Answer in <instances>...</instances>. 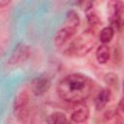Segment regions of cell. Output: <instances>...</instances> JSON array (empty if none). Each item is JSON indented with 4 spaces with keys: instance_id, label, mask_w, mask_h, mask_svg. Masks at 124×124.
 I'll list each match as a JSON object with an SVG mask.
<instances>
[{
    "instance_id": "obj_12",
    "label": "cell",
    "mask_w": 124,
    "mask_h": 124,
    "mask_svg": "<svg viewBox=\"0 0 124 124\" xmlns=\"http://www.w3.org/2000/svg\"><path fill=\"white\" fill-rule=\"evenodd\" d=\"M113 36H114V29L110 25L106 26L101 30L99 35V40L103 45H107L112 40Z\"/></svg>"
},
{
    "instance_id": "obj_16",
    "label": "cell",
    "mask_w": 124,
    "mask_h": 124,
    "mask_svg": "<svg viewBox=\"0 0 124 124\" xmlns=\"http://www.w3.org/2000/svg\"><path fill=\"white\" fill-rule=\"evenodd\" d=\"M79 5H80V7L82 8V10H84V11L88 12V10H89V9H91V7H92V2L83 1V2H80V3H79Z\"/></svg>"
},
{
    "instance_id": "obj_13",
    "label": "cell",
    "mask_w": 124,
    "mask_h": 124,
    "mask_svg": "<svg viewBox=\"0 0 124 124\" xmlns=\"http://www.w3.org/2000/svg\"><path fill=\"white\" fill-rule=\"evenodd\" d=\"M114 121L117 124H124V97L121 98L117 104L114 113Z\"/></svg>"
},
{
    "instance_id": "obj_11",
    "label": "cell",
    "mask_w": 124,
    "mask_h": 124,
    "mask_svg": "<svg viewBox=\"0 0 124 124\" xmlns=\"http://www.w3.org/2000/svg\"><path fill=\"white\" fill-rule=\"evenodd\" d=\"M47 124H67V116L61 111H54L46 118Z\"/></svg>"
},
{
    "instance_id": "obj_10",
    "label": "cell",
    "mask_w": 124,
    "mask_h": 124,
    "mask_svg": "<svg viewBox=\"0 0 124 124\" xmlns=\"http://www.w3.org/2000/svg\"><path fill=\"white\" fill-rule=\"evenodd\" d=\"M95 55H96V59L98 61L99 64H106L108 62L109 58H110V49H109V46L108 45H101L97 47L96 49V52H95Z\"/></svg>"
},
{
    "instance_id": "obj_7",
    "label": "cell",
    "mask_w": 124,
    "mask_h": 124,
    "mask_svg": "<svg viewBox=\"0 0 124 124\" xmlns=\"http://www.w3.org/2000/svg\"><path fill=\"white\" fill-rule=\"evenodd\" d=\"M51 86V78L47 75H41L31 81V91L36 96H43Z\"/></svg>"
},
{
    "instance_id": "obj_6",
    "label": "cell",
    "mask_w": 124,
    "mask_h": 124,
    "mask_svg": "<svg viewBox=\"0 0 124 124\" xmlns=\"http://www.w3.org/2000/svg\"><path fill=\"white\" fill-rule=\"evenodd\" d=\"M31 55V48L30 46L20 43L18 44L14 51L12 52L9 60H8V65L11 67H18L22 65Z\"/></svg>"
},
{
    "instance_id": "obj_3",
    "label": "cell",
    "mask_w": 124,
    "mask_h": 124,
    "mask_svg": "<svg viewBox=\"0 0 124 124\" xmlns=\"http://www.w3.org/2000/svg\"><path fill=\"white\" fill-rule=\"evenodd\" d=\"M95 44V32L92 29H87L70 43L65 49V53L70 56L81 57L86 55L93 48Z\"/></svg>"
},
{
    "instance_id": "obj_9",
    "label": "cell",
    "mask_w": 124,
    "mask_h": 124,
    "mask_svg": "<svg viewBox=\"0 0 124 124\" xmlns=\"http://www.w3.org/2000/svg\"><path fill=\"white\" fill-rule=\"evenodd\" d=\"M90 111L87 106H80L71 113V119L75 123H83L89 117Z\"/></svg>"
},
{
    "instance_id": "obj_17",
    "label": "cell",
    "mask_w": 124,
    "mask_h": 124,
    "mask_svg": "<svg viewBox=\"0 0 124 124\" xmlns=\"http://www.w3.org/2000/svg\"><path fill=\"white\" fill-rule=\"evenodd\" d=\"M10 3V1H5V0H0V7L1 8H3L4 6H6V5H8Z\"/></svg>"
},
{
    "instance_id": "obj_1",
    "label": "cell",
    "mask_w": 124,
    "mask_h": 124,
    "mask_svg": "<svg viewBox=\"0 0 124 124\" xmlns=\"http://www.w3.org/2000/svg\"><path fill=\"white\" fill-rule=\"evenodd\" d=\"M93 87L94 82L88 76L74 73L60 79L57 84V93L65 102L81 104L90 97Z\"/></svg>"
},
{
    "instance_id": "obj_8",
    "label": "cell",
    "mask_w": 124,
    "mask_h": 124,
    "mask_svg": "<svg viewBox=\"0 0 124 124\" xmlns=\"http://www.w3.org/2000/svg\"><path fill=\"white\" fill-rule=\"evenodd\" d=\"M111 98V91L109 88H103L95 98V108L97 110H102L106 108Z\"/></svg>"
},
{
    "instance_id": "obj_14",
    "label": "cell",
    "mask_w": 124,
    "mask_h": 124,
    "mask_svg": "<svg viewBox=\"0 0 124 124\" xmlns=\"http://www.w3.org/2000/svg\"><path fill=\"white\" fill-rule=\"evenodd\" d=\"M86 18H87L88 23H89L90 26H92V27L98 26V25L101 23V20H100L98 15H97L96 13H94V12H87Z\"/></svg>"
},
{
    "instance_id": "obj_4",
    "label": "cell",
    "mask_w": 124,
    "mask_h": 124,
    "mask_svg": "<svg viewBox=\"0 0 124 124\" xmlns=\"http://www.w3.org/2000/svg\"><path fill=\"white\" fill-rule=\"evenodd\" d=\"M30 112V96L27 90L23 89L19 91L15 97L14 101V113L16 119L22 123L26 124L29 119Z\"/></svg>"
},
{
    "instance_id": "obj_18",
    "label": "cell",
    "mask_w": 124,
    "mask_h": 124,
    "mask_svg": "<svg viewBox=\"0 0 124 124\" xmlns=\"http://www.w3.org/2000/svg\"><path fill=\"white\" fill-rule=\"evenodd\" d=\"M122 88H123V92H124V80H123V86H122Z\"/></svg>"
},
{
    "instance_id": "obj_2",
    "label": "cell",
    "mask_w": 124,
    "mask_h": 124,
    "mask_svg": "<svg viewBox=\"0 0 124 124\" xmlns=\"http://www.w3.org/2000/svg\"><path fill=\"white\" fill-rule=\"evenodd\" d=\"M80 24V18L78 14L75 10L67 12L65 19L61 27L57 30L53 38V44L57 48H62L65 45L71 41L76 35Z\"/></svg>"
},
{
    "instance_id": "obj_15",
    "label": "cell",
    "mask_w": 124,
    "mask_h": 124,
    "mask_svg": "<svg viewBox=\"0 0 124 124\" xmlns=\"http://www.w3.org/2000/svg\"><path fill=\"white\" fill-rule=\"evenodd\" d=\"M105 80L107 82L108 85H110V86H117V82H118V78L116 75L112 74V73H109V74H107L105 76Z\"/></svg>"
},
{
    "instance_id": "obj_5",
    "label": "cell",
    "mask_w": 124,
    "mask_h": 124,
    "mask_svg": "<svg viewBox=\"0 0 124 124\" xmlns=\"http://www.w3.org/2000/svg\"><path fill=\"white\" fill-rule=\"evenodd\" d=\"M110 8V26L117 31H121L124 27V3L122 1H112L108 3Z\"/></svg>"
}]
</instances>
